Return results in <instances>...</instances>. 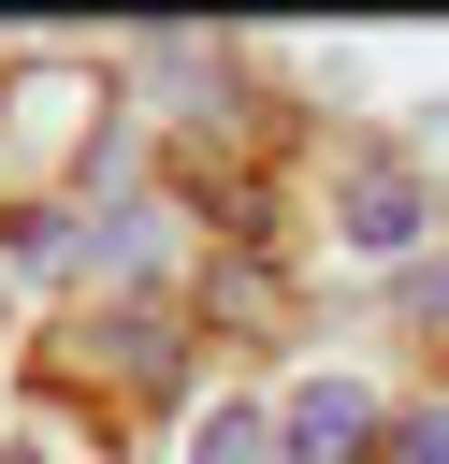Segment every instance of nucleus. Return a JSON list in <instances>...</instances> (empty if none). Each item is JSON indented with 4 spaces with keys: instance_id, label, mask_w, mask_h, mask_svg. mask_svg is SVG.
<instances>
[{
    "instance_id": "nucleus-3",
    "label": "nucleus",
    "mask_w": 449,
    "mask_h": 464,
    "mask_svg": "<svg viewBox=\"0 0 449 464\" xmlns=\"http://www.w3.org/2000/svg\"><path fill=\"white\" fill-rule=\"evenodd\" d=\"M333 232H348L362 261H406V246L435 232V174H420L406 145L348 130V145H333Z\"/></svg>"
},
{
    "instance_id": "nucleus-8",
    "label": "nucleus",
    "mask_w": 449,
    "mask_h": 464,
    "mask_svg": "<svg viewBox=\"0 0 449 464\" xmlns=\"http://www.w3.org/2000/svg\"><path fill=\"white\" fill-rule=\"evenodd\" d=\"M420 334H435V348H449V261H435V276H420Z\"/></svg>"
},
{
    "instance_id": "nucleus-6",
    "label": "nucleus",
    "mask_w": 449,
    "mask_h": 464,
    "mask_svg": "<svg viewBox=\"0 0 449 464\" xmlns=\"http://www.w3.org/2000/svg\"><path fill=\"white\" fill-rule=\"evenodd\" d=\"M203 319H246V334H261V319H275V276H261L246 246H232V261H203Z\"/></svg>"
},
{
    "instance_id": "nucleus-9",
    "label": "nucleus",
    "mask_w": 449,
    "mask_h": 464,
    "mask_svg": "<svg viewBox=\"0 0 449 464\" xmlns=\"http://www.w3.org/2000/svg\"><path fill=\"white\" fill-rule=\"evenodd\" d=\"M0 464H43V435H14V450H0Z\"/></svg>"
},
{
    "instance_id": "nucleus-1",
    "label": "nucleus",
    "mask_w": 449,
    "mask_h": 464,
    "mask_svg": "<svg viewBox=\"0 0 449 464\" xmlns=\"http://www.w3.org/2000/svg\"><path fill=\"white\" fill-rule=\"evenodd\" d=\"M101 116H116V87L72 72V58H29L0 87V218L14 232L72 218V174H101Z\"/></svg>"
},
{
    "instance_id": "nucleus-7",
    "label": "nucleus",
    "mask_w": 449,
    "mask_h": 464,
    "mask_svg": "<svg viewBox=\"0 0 449 464\" xmlns=\"http://www.w3.org/2000/svg\"><path fill=\"white\" fill-rule=\"evenodd\" d=\"M377 464H449V392H435V406H391V450H377Z\"/></svg>"
},
{
    "instance_id": "nucleus-4",
    "label": "nucleus",
    "mask_w": 449,
    "mask_h": 464,
    "mask_svg": "<svg viewBox=\"0 0 449 464\" xmlns=\"http://www.w3.org/2000/svg\"><path fill=\"white\" fill-rule=\"evenodd\" d=\"M377 450H391V406L362 377H304L275 406V464H377Z\"/></svg>"
},
{
    "instance_id": "nucleus-5",
    "label": "nucleus",
    "mask_w": 449,
    "mask_h": 464,
    "mask_svg": "<svg viewBox=\"0 0 449 464\" xmlns=\"http://www.w3.org/2000/svg\"><path fill=\"white\" fill-rule=\"evenodd\" d=\"M188 464H275V420L261 406H203L188 420Z\"/></svg>"
},
{
    "instance_id": "nucleus-2",
    "label": "nucleus",
    "mask_w": 449,
    "mask_h": 464,
    "mask_svg": "<svg viewBox=\"0 0 449 464\" xmlns=\"http://www.w3.org/2000/svg\"><path fill=\"white\" fill-rule=\"evenodd\" d=\"M43 377H101V392H174L188 377V334L159 290H116V304H72L43 334Z\"/></svg>"
}]
</instances>
